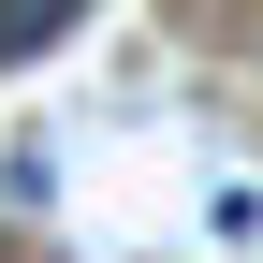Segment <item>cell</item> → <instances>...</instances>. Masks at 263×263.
I'll return each instance as SVG.
<instances>
[{"label":"cell","instance_id":"cell-1","mask_svg":"<svg viewBox=\"0 0 263 263\" xmlns=\"http://www.w3.org/2000/svg\"><path fill=\"white\" fill-rule=\"evenodd\" d=\"M88 29V0H0V73H29V59H59Z\"/></svg>","mask_w":263,"mask_h":263}]
</instances>
